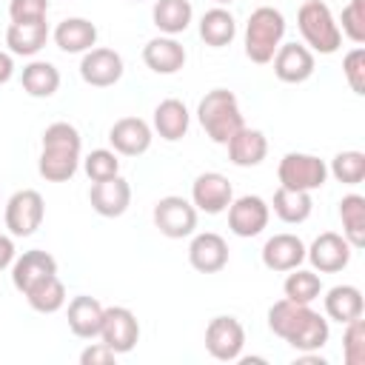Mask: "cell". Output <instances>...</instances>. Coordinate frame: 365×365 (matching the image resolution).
I'll return each mask as SVG.
<instances>
[{
  "label": "cell",
  "mask_w": 365,
  "mask_h": 365,
  "mask_svg": "<svg viewBox=\"0 0 365 365\" xmlns=\"http://www.w3.org/2000/svg\"><path fill=\"white\" fill-rule=\"evenodd\" d=\"M268 328H271V334L285 339L299 354H314V351L325 348V342L331 336L325 317H319L311 305L294 302L285 297L268 308Z\"/></svg>",
  "instance_id": "6da1fadb"
},
{
  "label": "cell",
  "mask_w": 365,
  "mask_h": 365,
  "mask_svg": "<svg viewBox=\"0 0 365 365\" xmlns=\"http://www.w3.org/2000/svg\"><path fill=\"white\" fill-rule=\"evenodd\" d=\"M83 151V137L71 123H51L43 131V148L37 160V171L48 182H66L77 174Z\"/></svg>",
  "instance_id": "7a4b0ae2"
},
{
  "label": "cell",
  "mask_w": 365,
  "mask_h": 365,
  "mask_svg": "<svg viewBox=\"0 0 365 365\" xmlns=\"http://www.w3.org/2000/svg\"><path fill=\"white\" fill-rule=\"evenodd\" d=\"M197 120H200L202 131L217 145H225L245 125L242 111H240V103H237V94L228 91V88H211V91H205V97L197 106Z\"/></svg>",
  "instance_id": "3957f363"
},
{
  "label": "cell",
  "mask_w": 365,
  "mask_h": 365,
  "mask_svg": "<svg viewBox=\"0 0 365 365\" xmlns=\"http://www.w3.org/2000/svg\"><path fill=\"white\" fill-rule=\"evenodd\" d=\"M285 37V17L274 6H259L248 14L245 23V57L257 66L271 63Z\"/></svg>",
  "instance_id": "277c9868"
},
{
  "label": "cell",
  "mask_w": 365,
  "mask_h": 365,
  "mask_svg": "<svg viewBox=\"0 0 365 365\" xmlns=\"http://www.w3.org/2000/svg\"><path fill=\"white\" fill-rule=\"evenodd\" d=\"M297 26H299V34L311 51L334 54L342 43L339 23L334 20L331 9L322 0H305L297 11Z\"/></svg>",
  "instance_id": "5b68a950"
},
{
  "label": "cell",
  "mask_w": 365,
  "mask_h": 365,
  "mask_svg": "<svg viewBox=\"0 0 365 365\" xmlns=\"http://www.w3.org/2000/svg\"><path fill=\"white\" fill-rule=\"evenodd\" d=\"M279 185L297 188V191H317L328 180V165L317 154H302V151H288L279 165H277Z\"/></svg>",
  "instance_id": "8992f818"
},
{
  "label": "cell",
  "mask_w": 365,
  "mask_h": 365,
  "mask_svg": "<svg viewBox=\"0 0 365 365\" xmlns=\"http://www.w3.org/2000/svg\"><path fill=\"white\" fill-rule=\"evenodd\" d=\"M46 217L43 194L34 188H20L6 202V228L11 237H31Z\"/></svg>",
  "instance_id": "52a82bcc"
},
{
  "label": "cell",
  "mask_w": 365,
  "mask_h": 365,
  "mask_svg": "<svg viewBox=\"0 0 365 365\" xmlns=\"http://www.w3.org/2000/svg\"><path fill=\"white\" fill-rule=\"evenodd\" d=\"M154 225L168 240L191 237L197 228V208L185 197L168 194V197L157 200V205H154Z\"/></svg>",
  "instance_id": "ba28073f"
},
{
  "label": "cell",
  "mask_w": 365,
  "mask_h": 365,
  "mask_svg": "<svg viewBox=\"0 0 365 365\" xmlns=\"http://www.w3.org/2000/svg\"><path fill=\"white\" fill-rule=\"evenodd\" d=\"M245 328L237 317H214L205 325V351L220 362H234L242 356Z\"/></svg>",
  "instance_id": "9c48e42d"
},
{
  "label": "cell",
  "mask_w": 365,
  "mask_h": 365,
  "mask_svg": "<svg viewBox=\"0 0 365 365\" xmlns=\"http://www.w3.org/2000/svg\"><path fill=\"white\" fill-rule=\"evenodd\" d=\"M225 211H228L231 234H237L242 240L262 234V228L268 225V217H271V205L257 194H242V197L231 200V205Z\"/></svg>",
  "instance_id": "30bf717a"
},
{
  "label": "cell",
  "mask_w": 365,
  "mask_h": 365,
  "mask_svg": "<svg viewBox=\"0 0 365 365\" xmlns=\"http://www.w3.org/2000/svg\"><path fill=\"white\" fill-rule=\"evenodd\" d=\"M100 339L120 356L134 351L137 339H140V322L137 317L123 308V305H111L103 311V325H100Z\"/></svg>",
  "instance_id": "8fae6325"
},
{
  "label": "cell",
  "mask_w": 365,
  "mask_h": 365,
  "mask_svg": "<svg viewBox=\"0 0 365 365\" xmlns=\"http://www.w3.org/2000/svg\"><path fill=\"white\" fill-rule=\"evenodd\" d=\"M351 242L342 237V234H336V231H322L314 242H311V248H305V259L314 265V271H319V274H336V271H342L348 262H351Z\"/></svg>",
  "instance_id": "7c38bea8"
},
{
  "label": "cell",
  "mask_w": 365,
  "mask_h": 365,
  "mask_svg": "<svg viewBox=\"0 0 365 365\" xmlns=\"http://www.w3.org/2000/svg\"><path fill=\"white\" fill-rule=\"evenodd\" d=\"M234 200V188L225 174L220 171H202L191 182V202L197 211L205 214H222Z\"/></svg>",
  "instance_id": "4fadbf2b"
},
{
  "label": "cell",
  "mask_w": 365,
  "mask_h": 365,
  "mask_svg": "<svg viewBox=\"0 0 365 365\" xmlns=\"http://www.w3.org/2000/svg\"><path fill=\"white\" fill-rule=\"evenodd\" d=\"M125 66L114 48H88L80 60V77L94 88H108L123 77Z\"/></svg>",
  "instance_id": "5bb4252c"
},
{
  "label": "cell",
  "mask_w": 365,
  "mask_h": 365,
  "mask_svg": "<svg viewBox=\"0 0 365 365\" xmlns=\"http://www.w3.org/2000/svg\"><path fill=\"white\" fill-rule=\"evenodd\" d=\"M274 63V74L282 83H305L314 74V51L302 43H279L277 54L271 57Z\"/></svg>",
  "instance_id": "9a60e30c"
},
{
  "label": "cell",
  "mask_w": 365,
  "mask_h": 365,
  "mask_svg": "<svg viewBox=\"0 0 365 365\" xmlns=\"http://www.w3.org/2000/svg\"><path fill=\"white\" fill-rule=\"evenodd\" d=\"M88 202L100 217H123L131 205V185L120 174L100 180V182H91Z\"/></svg>",
  "instance_id": "2e32d148"
},
{
  "label": "cell",
  "mask_w": 365,
  "mask_h": 365,
  "mask_svg": "<svg viewBox=\"0 0 365 365\" xmlns=\"http://www.w3.org/2000/svg\"><path fill=\"white\" fill-rule=\"evenodd\" d=\"M108 143L123 157H140L151 148V125L140 117H120L108 128Z\"/></svg>",
  "instance_id": "e0dca14e"
},
{
  "label": "cell",
  "mask_w": 365,
  "mask_h": 365,
  "mask_svg": "<svg viewBox=\"0 0 365 365\" xmlns=\"http://www.w3.org/2000/svg\"><path fill=\"white\" fill-rule=\"evenodd\" d=\"M188 262L200 274H217L228 265V242L214 231L194 234L188 245Z\"/></svg>",
  "instance_id": "ac0fdd59"
},
{
  "label": "cell",
  "mask_w": 365,
  "mask_h": 365,
  "mask_svg": "<svg viewBox=\"0 0 365 365\" xmlns=\"http://www.w3.org/2000/svg\"><path fill=\"white\" fill-rule=\"evenodd\" d=\"M305 259V242L297 234H274L262 245V265L268 271L285 274L291 268H299Z\"/></svg>",
  "instance_id": "d6986e66"
},
{
  "label": "cell",
  "mask_w": 365,
  "mask_h": 365,
  "mask_svg": "<svg viewBox=\"0 0 365 365\" xmlns=\"http://www.w3.org/2000/svg\"><path fill=\"white\" fill-rule=\"evenodd\" d=\"M51 274H57V259L48 251H43V248L23 251L11 262V282H14V288L20 294H26L34 282H40V279H46Z\"/></svg>",
  "instance_id": "ffe728a7"
},
{
  "label": "cell",
  "mask_w": 365,
  "mask_h": 365,
  "mask_svg": "<svg viewBox=\"0 0 365 365\" xmlns=\"http://www.w3.org/2000/svg\"><path fill=\"white\" fill-rule=\"evenodd\" d=\"M225 148H228V160H231L234 165H240V168H254V165H259V163L265 160V154H268V137H265L259 128L242 125V128L225 143Z\"/></svg>",
  "instance_id": "44dd1931"
},
{
  "label": "cell",
  "mask_w": 365,
  "mask_h": 365,
  "mask_svg": "<svg viewBox=\"0 0 365 365\" xmlns=\"http://www.w3.org/2000/svg\"><path fill=\"white\" fill-rule=\"evenodd\" d=\"M54 43L66 54H86L97 46V26L86 17H66L54 29Z\"/></svg>",
  "instance_id": "7402d4cb"
},
{
  "label": "cell",
  "mask_w": 365,
  "mask_h": 365,
  "mask_svg": "<svg viewBox=\"0 0 365 365\" xmlns=\"http://www.w3.org/2000/svg\"><path fill=\"white\" fill-rule=\"evenodd\" d=\"M143 63L154 74H177L185 66V48L174 37H154L143 46Z\"/></svg>",
  "instance_id": "603a6c76"
},
{
  "label": "cell",
  "mask_w": 365,
  "mask_h": 365,
  "mask_svg": "<svg viewBox=\"0 0 365 365\" xmlns=\"http://www.w3.org/2000/svg\"><path fill=\"white\" fill-rule=\"evenodd\" d=\"M103 305L88 297V294H80L68 302V311H66V319H68V331L80 339H94L100 336V325H103Z\"/></svg>",
  "instance_id": "cb8c5ba5"
},
{
  "label": "cell",
  "mask_w": 365,
  "mask_h": 365,
  "mask_svg": "<svg viewBox=\"0 0 365 365\" xmlns=\"http://www.w3.org/2000/svg\"><path fill=\"white\" fill-rule=\"evenodd\" d=\"M48 40V23L46 20H31V23H9L6 29V46L11 54L20 57H34Z\"/></svg>",
  "instance_id": "d4e9b609"
},
{
  "label": "cell",
  "mask_w": 365,
  "mask_h": 365,
  "mask_svg": "<svg viewBox=\"0 0 365 365\" xmlns=\"http://www.w3.org/2000/svg\"><path fill=\"white\" fill-rule=\"evenodd\" d=\"M188 123H191V114H188L182 100L168 97V100L157 103V108H154V131L163 140H168V143L182 140L185 131H188Z\"/></svg>",
  "instance_id": "484cf974"
},
{
  "label": "cell",
  "mask_w": 365,
  "mask_h": 365,
  "mask_svg": "<svg viewBox=\"0 0 365 365\" xmlns=\"http://www.w3.org/2000/svg\"><path fill=\"white\" fill-rule=\"evenodd\" d=\"M200 37L205 46L211 48H222V46H231V40L237 37V20L228 9L217 6V9H208L202 17H200Z\"/></svg>",
  "instance_id": "4316f807"
},
{
  "label": "cell",
  "mask_w": 365,
  "mask_h": 365,
  "mask_svg": "<svg viewBox=\"0 0 365 365\" xmlns=\"http://www.w3.org/2000/svg\"><path fill=\"white\" fill-rule=\"evenodd\" d=\"M191 17H194V9H191V0H154V9H151V20L154 26L174 37V34H182L188 26H191Z\"/></svg>",
  "instance_id": "83f0119b"
},
{
  "label": "cell",
  "mask_w": 365,
  "mask_h": 365,
  "mask_svg": "<svg viewBox=\"0 0 365 365\" xmlns=\"http://www.w3.org/2000/svg\"><path fill=\"white\" fill-rule=\"evenodd\" d=\"M271 205H274V214L288 225L305 222L311 217V211H314L311 191H297V188H285V185H279L274 191V202Z\"/></svg>",
  "instance_id": "f1b7e54d"
},
{
  "label": "cell",
  "mask_w": 365,
  "mask_h": 365,
  "mask_svg": "<svg viewBox=\"0 0 365 365\" xmlns=\"http://www.w3.org/2000/svg\"><path fill=\"white\" fill-rule=\"evenodd\" d=\"M362 291L356 285H334L328 294H325V314L328 319L334 322H351L356 317H362Z\"/></svg>",
  "instance_id": "f546056e"
},
{
  "label": "cell",
  "mask_w": 365,
  "mask_h": 365,
  "mask_svg": "<svg viewBox=\"0 0 365 365\" xmlns=\"http://www.w3.org/2000/svg\"><path fill=\"white\" fill-rule=\"evenodd\" d=\"M20 83H23V91H26L29 97L46 100V97H51V94L60 88V71H57V66L48 63V60H31V63L23 68Z\"/></svg>",
  "instance_id": "4dcf8cb0"
},
{
  "label": "cell",
  "mask_w": 365,
  "mask_h": 365,
  "mask_svg": "<svg viewBox=\"0 0 365 365\" xmlns=\"http://www.w3.org/2000/svg\"><path fill=\"white\" fill-rule=\"evenodd\" d=\"M339 220H342V237L351 242V248H362L365 245V197L345 194L339 200Z\"/></svg>",
  "instance_id": "1f68e13d"
},
{
  "label": "cell",
  "mask_w": 365,
  "mask_h": 365,
  "mask_svg": "<svg viewBox=\"0 0 365 365\" xmlns=\"http://www.w3.org/2000/svg\"><path fill=\"white\" fill-rule=\"evenodd\" d=\"M23 297L29 299V305H31L37 314H54V311H60V308L66 305V285L60 282L57 274H51V277H46V279L34 282Z\"/></svg>",
  "instance_id": "d6a6232c"
},
{
  "label": "cell",
  "mask_w": 365,
  "mask_h": 365,
  "mask_svg": "<svg viewBox=\"0 0 365 365\" xmlns=\"http://www.w3.org/2000/svg\"><path fill=\"white\" fill-rule=\"evenodd\" d=\"M282 294L285 299H294V302H305L311 305L319 294H322V279L317 271H305V268H291L285 282H282Z\"/></svg>",
  "instance_id": "836d02e7"
},
{
  "label": "cell",
  "mask_w": 365,
  "mask_h": 365,
  "mask_svg": "<svg viewBox=\"0 0 365 365\" xmlns=\"http://www.w3.org/2000/svg\"><path fill=\"white\" fill-rule=\"evenodd\" d=\"M328 174H334L342 185H359L365 180V154L362 151H339L331 160Z\"/></svg>",
  "instance_id": "e575fe53"
},
{
  "label": "cell",
  "mask_w": 365,
  "mask_h": 365,
  "mask_svg": "<svg viewBox=\"0 0 365 365\" xmlns=\"http://www.w3.org/2000/svg\"><path fill=\"white\" fill-rule=\"evenodd\" d=\"M342 356H345V365H365V322H362V317L345 322Z\"/></svg>",
  "instance_id": "d590c367"
},
{
  "label": "cell",
  "mask_w": 365,
  "mask_h": 365,
  "mask_svg": "<svg viewBox=\"0 0 365 365\" xmlns=\"http://www.w3.org/2000/svg\"><path fill=\"white\" fill-rule=\"evenodd\" d=\"M83 168L88 174L91 182H100V180H108V177H117L120 174V160H117V151H108V148H94L86 160H83Z\"/></svg>",
  "instance_id": "8d00e7d4"
},
{
  "label": "cell",
  "mask_w": 365,
  "mask_h": 365,
  "mask_svg": "<svg viewBox=\"0 0 365 365\" xmlns=\"http://www.w3.org/2000/svg\"><path fill=\"white\" fill-rule=\"evenodd\" d=\"M342 34L351 40V43H356V46H362L365 43V0H348V6L342 9Z\"/></svg>",
  "instance_id": "74e56055"
},
{
  "label": "cell",
  "mask_w": 365,
  "mask_h": 365,
  "mask_svg": "<svg viewBox=\"0 0 365 365\" xmlns=\"http://www.w3.org/2000/svg\"><path fill=\"white\" fill-rule=\"evenodd\" d=\"M342 74L354 94H365V48L356 46L342 57Z\"/></svg>",
  "instance_id": "f35d334b"
},
{
  "label": "cell",
  "mask_w": 365,
  "mask_h": 365,
  "mask_svg": "<svg viewBox=\"0 0 365 365\" xmlns=\"http://www.w3.org/2000/svg\"><path fill=\"white\" fill-rule=\"evenodd\" d=\"M48 0H9V17L11 23H31L46 20Z\"/></svg>",
  "instance_id": "ab89813d"
},
{
  "label": "cell",
  "mask_w": 365,
  "mask_h": 365,
  "mask_svg": "<svg viewBox=\"0 0 365 365\" xmlns=\"http://www.w3.org/2000/svg\"><path fill=\"white\" fill-rule=\"evenodd\" d=\"M114 359H117V354L106 342H91L80 354V365H114Z\"/></svg>",
  "instance_id": "60d3db41"
},
{
  "label": "cell",
  "mask_w": 365,
  "mask_h": 365,
  "mask_svg": "<svg viewBox=\"0 0 365 365\" xmlns=\"http://www.w3.org/2000/svg\"><path fill=\"white\" fill-rule=\"evenodd\" d=\"M14 240L11 237H6V234H0V271H6L11 262H14Z\"/></svg>",
  "instance_id": "b9f144b4"
},
{
  "label": "cell",
  "mask_w": 365,
  "mask_h": 365,
  "mask_svg": "<svg viewBox=\"0 0 365 365\" xmlns=\"http://www.w3.org/2000/svg\"><path fill=\"white\" fill-rule=\"evenodd\" d=\"M11 74H14V60H11V54H9V51H0V86H3V83H9V80H11Z\"/></svg>",
  "instance_id": "7bdbcfd3"
},
{
  "label": "cell",
  "mask_w": 365,
  "mask_h": 365,
  "mask_svg": "<svg viewBox=\"0 0 365 365\" xmlns=\"http://www.w3.org/2000/svg\"><path fill=\"white\" fill-rule=\"evenodd\" d=\"M217 3H220V6H225V3H231V0H217Z\"/></svg>",
  "instance_id": "ee69618b"
},
{
  "label": "cell",
  "mask_w": 365,
  "mask_h": 365,
  "mask_svg": "<svg viewBox=\"0 0 365 365\" xmlns=\"http://www.w3.org/2000/svg\"><path fill=\"white\" fill-rule=\"evenodd\" d=\"M137 3H140V0H137Z\"/></svg>",
  "instance_id": "f6af8a7d"
}]
</instances>
